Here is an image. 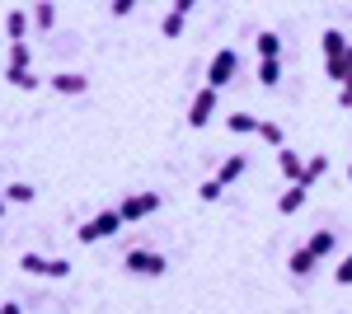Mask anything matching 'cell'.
Wrapping results in <instances>:
<instances>
[{
	"label": "cell",
	"instance_id": "obj_1",
	"mask_svg": "<svg viewBox=\"0 0 352 314\" xmlns=\"http://www.w3.org/2000/svg\"><path fill=\"white\" fill-rule=\"evenodd\" d=\"M118 230H122V216H118V207H113V211H99L94 221H85V225H80V244L109 239V235H118Z\"/></svg>",
	"mask_w": 352,
	"mask_h": 314
},
{
	"label": "cell",
	"instance_id": "obj_2",
	"mask_svg": "<svg viewBox=\"0 0 352 314\" xmlns=\"http://www.w3.org/2000/svg\"><path fill=\"white\" fill-rule=\"evenodd\" d=\"M122 267L136 272V277H164V267H169V262H164L160 254H151V249H132V254L122 258Z\"/></svg>",
	"mask_w": 352,
	"mask_h": 314
},
{
	"label": "cell",
	"instance_id": "obj_3",
	"mask_svg": "<svg viewBox=\"0 0 352 314\" xmlns=\"http://www.w3.org/2000/svg\"><path fill=\"white\" fill-rule=\"evenodd\" d=\"M151 211H160V192H132V197L118 207V216H122V225H132V221L151 216Z\"/></svg>",
	"mask_w": 352,
	"mask_h": 314
},
{
	"label": "cell",
	"instance_id": "obj_4",
	"mask_svg": "<svg viewBox=\"0 0 352 314\" xmlns=\"http://www.w3.org/2000/svg\"><path fill=\"white\" fill-rule=\"evenodd\" d=\"M235 66H240V56H235V47H221V52L212 56V66H207V85H212V89H221L226 80L235 76Z\"/></svg>",
	"mask_w": 352,
	"mask_h": 314
},
{
	"label": "cell",
	"instance_id": "obj_5",
	"mask_svg": "<svg viewBox=\"0 0 352 314\" xmlns=\"http://www.w3.org/2000/svg\"><path fill=\"white\" fill-rule=\"evenodd\" d=\"M19 267H24V272H33V277H66V272H71V262L43 258V254H24V258H19Z\"/></svg>",
	"mask_w": 352,
	"mask_h": 314
},
{
	"label": "cell",
	"instance_id": "obj_6",
	"mask_svg": "<svg viewBox=\"0 0 352 314\" xmlns=\"http://www.w3.org/2000/svg\"><path fill=\"white\" fill-rule=\"evenodd\" d=\"M212 113H217V89H212V85H202V89L192 94V113H188V122H192V127H202V122H207Z\"/></svg>",
	"mask_w": 352,
	"mask_h": 314
},
{
	"label": "cell",
	"instance_id": "obj_7",
	"mask_svg": "<svg viewBox=\"0 0 352 314\" xmlns=\"http://www.w3.org/2000/svg\"><path fill=\"white\" fill-rule=\"evenodd\" d=\"M188 14H192V0H174V10L164 14L160 33H164V38H179V33H184V19H188Z\"/></svg>",
	"mask_w": 352,
	"mask_h": 314
},
{
	"label": "cell",
	"instance_id": "obj_8",
	"mask_svg": "<svg viewBox=\"0 0 352 314\" xmlns=\"http://www.w3.org/2000/svg\"><path fill=\"white\" fill-rule=\"evenodd\" d=\"M348 47L352 43L338 33V28H324V66H338V61L348 56Z\"/></svg>",
	"mask_w": 352,
	"mask_h": 314
},
{
	"label": "cell",
	"instance_id": "obj_9",
	"mask_svg": "<svg viewBox=\"0 0 352 314\" xmlns=\"http://www.w3.org/2000/svg\"><path fill=\"white\" fill-rule=\"evenodd\" d=\"M277 164H282V174H287L292 183H300V174H305V164H300V155H296V150H287V146H282V150H277Z\"/></svg>",
	"mask_w": 352,
	"mask_h": 314
},
{
	"label": "cell",
	"instance_id": "obj_10",
	"mask_svg": "<svg viewBox=\"0 0 352 314\" xmlns=\"http://www.w3.org/2000/svg\"><path fill=\"white\" fill-rule=\"evenodd\" d=\"M254 47H258V61H277L282 38H277V33H258V38H254Z\"/></svg>",
	"mask_w": 352,
	"mask_h": 314
},
{
	"label": "cell",
	"instance_id": "obj_11",
	"mask_svg": "<svg viewBox=\"0 0 352 314\" xmlns=\"http://www.w3.org/2000/svg\"><path fill=\"white\" fill-rule=\"evenodd\" d=\"M329 169V155H310V164H305V174H300V188L310 192V188L320 183V174Z\"/></svg>",
	"mask_w": 352,
	"mask_h": 314
},
{
	"label": "cell",
	"instance_id": "obj_12",
	"mask_svg": "<svg viewBox=\"0 0 352 314\" xmlns=\"http://www.w3.org/2000/svg\"><path fill=\"white\" fill-rule=\"evenodd\" d=\"M305 249H310L315 258H329V254H333V230H315V235L305 239Z\"/></svg>",
	"mask_w": 352,
	"mask_h": 314
},
{
	"label": "cell",
	"instance_id": "obj_13",
	"mask_svg": "<svg viewBox=\"0 0 352 314\" xmlns=\"http://www.w3.org/2000/svg\"><path fill=\"white\" fill-rule=\"evenodd\" d=\"M300 207H305V188H300V183H292L287 192H282L277 211H282V216H292V211H300Z\"/></svg>",
	"mask_w": 352,
	"mask_h": 314
},
{
	"label": "cell",
	"instance_id": "obj_14",
	"mask_svg": "<svg viewBox=\"0 0 352 314\" xmlns=\"http://www.w3.org/2000/svg\"><path fill=\"white\" fill-rule=\"evenodd\" d=\"M52 89H61V94H85V89H89V80L66 71V76H52Z\"/></svg>",
	"mask_w": 352,
	"mask_h": 314
},
{
	"label": "cell",
	"instance_id": "obj_15",
	"mask_svg": "<svg viewBox=\"0 0 352 314\" xmlns=\"http://www.w3.org/2000/svg\"><path fill=\"white\" fill-rule=\"evenodd\" d=\"M28 19H33L38 28H52L56 24V5H52V0H38V5L28 10Z\"/></svg>",
	"mask_w": 352,
	"mask_h": 314
},
{
	"label": "cell",
	"instance_id": "obj_16",
	"mask_svg": "<svg viewBox=\"0 0 352 314\" xmlns=\"http://www.w3.org/2000/svg\"><path fill=\"white\" fill-rule=\"evenodd\" d=\"M24 28H28L24 10H10V14H5V33H10V43H24Z\"/></svg>",
	"mask_w": 352,
	"mask_h": 314
},
{
	"label": "cell",
	"instance_id": "obj_17",
	"mask_svg": "<svg viewBox=\"0 0 352 314\" xmlns=\"http://www.w3.org/2000/svg\"><path fill=\"white\" fill-rule=\"evenodd\" d=\"M315 254H310V249H296V254H292V262H287V267H292V272H296V277H310V272H315Z\"/></svg>",
	"mask_w": 352,
	"mask_h": 314
},
{
	"label": "cell",
	"instance_id": "obj_18",
	"mask_svg": "<svg viewBox=\"0 0 352 314\" xmlns=\"http://www.w3.org/2000/svg\"><path fill=\"white\" fill-rule=\"evenodd\" d=\"M240 174H244V155H230V159H226V164L217 169V179H221V183H235Z\"/></svg>",
	"mask_w": 352,
	"mask_h": 314
},
{
	"label": "cell",
	"instance_id": "obj_19",
	"mask_svg": "<svg viewBox=\"0 0 352 314\" xmlns=\"http://www.w3.org/2000/svg\"><path fill=\"white\" fill-rule=\"evenodd\" d=\"M10 71H28V43H10Z\"/></svg>",
	"mask_w": 352,
	"mask_h": 314
},
{
	"label": "cell",
	"instance_id": "obj_20",
	"mask_svg": "<svg viewBox=\"0 0 352 314\" xmlns=\"http://www.w3.org/2000/svg\"><path fill=\"white\" fill-rule=\"evenodd\" d=\"M263 117H254V113H230V131H258Z\"/></svg>",
	"mask_w": 352,
	"mask_h": 314
},
{
	"label": "cell",
	"instance_id": "obj_21",
	"mask_svg": "<svg viewBox=\"0 0 352 314\" xmlns=\"http://www.w3.org/2000/svg\"><path fill=\"white\" fill-rule=\"evenodd\" d=\"M258 136H263L268 146H277V150H282V127H277V122H268V117H263V122H258Z\"/></svg>",
	"mask_w": 352,
	"mask_h": 314
},
{
	"label": "cell",
	"instance_id": "obj_22",
	"mask_svg": "<svg viewBox=\"0 0 352 314\" xmlns=\"http://www.w3.org/2000/svg\"><path fill=\"white\" fill-rule=\"evenodd\" d=\"M5 80L19 85V89H38V76H33V71H5Z\"/></svg>",
	"mask_w": 352,
	"mask_h": 314
},
{
	"label": "cell",
	"instance_id": "obj_23",
	"mask_svg": "<svg viewBox=\"0 0 352 314\" xmlns=\"http://www.w3.org/2000/svg\"><path fill=\"white\" fill-rule=\"evenodd\" d=\"M221 192H226V183H221V179H207V183L197 188V197H202V202H217Z\"/></svg>",
	"mask_w": 352,
	"mask_h": 314
},
{
	"label": "cell",
	"instance_id": "obj_24",
	"mask_svg": "<svg viewBox=\"0 0 352 314\" xmlns=\"http://www.w3.org/2000/svg\"><path fill=\"white\" fill-rule=\"evenodd\" d=\"M258 80H263V85H277V80H282V66H277V61H258Z\"/></svg>",
	"mask_w": 352,
	"mask_h": 314
},
{
	"label": "cell",
	"instance_id": "obj_25",
	"mask_svg": "<svg viewBox=\"0 0 352 314\" xmlns=\"http://www.w3.org/2000/svg\"><path fill=\"white\" fill-rule=\"evenodd\" d=\"M5 197H10V202H33V188H28V183H10V188H5Z\"/></svg>",
	"mask_w": 352,
	"mask_h": 314
},
{
	"label": "cell",
	"instance_id": "obj_26",
	"mask_svg": "<svg viewBox=\"0 0 352 314\" xmlns=\"http://www.w3.org/2000/svg\"><path fill=\"white\" fill-rule=\"evenodd\" d=\"M348 282H352V254L338 262V287H348Z\"/></svg>",
	"mask_w": 352,
	"mask_h": 314
},
{
	"label": "cell",
	"instance_id": "obj_27",
	"mask_svg": "<svg viewBox=\"0 0 352 314\" xmlns=\"http://www.w3.org/2000/svg\"><path fill=\"white\" fill-rule=\"evenodd\" d=\"M338 104H343V108H352V85H343V89H338Z\"/></svg>",
	"mask_w": 352,
	"mask_h": 314
},
{
	"label": "cell",
	"instance_id": "obj_28",
	"mask_svg": "<svg viewBox=\"0 0 352 314\" xmlns=\"http://www.w3.org/2000/svg\"><path fill=\"white\" fill-rule=\"evenodd\" d=\"M0 314H19V300H5V305H0Z\"/></svg>",
	"mask_w": 352,
	"mask_h": 314
},
{
	"label": "cell",
	"instance_id": "obj_29",
	"mask_svg": "<svg viewBox=\"0 0 352 314\" xmlns=\"http://www.w3.org/2000/svg\"><path fill=\"white\" fill-rule=\"evenodd\" d=\"M343 71H348V85H352V47H348V56H343Z\"/></svg>",
	"mask_w": 352,
	"mask_h": 314
},
{
	"label": "cell",
	"instance_id": "obj_30",
	"mask_svg": "<svg viewBox=\"0 0 352 314\" xmlns=\"http://www.w3.org/2000/svg\"><path fill=\"white\" fill-rule=\"evenodd\" d=\"M0 216H5V202H0Z\"/></svg>",
	"mask_w": 352,
	"mask_h": 314
},
{
	"label": "cell",
	"instance_id": "obj_31",
	"mask_svg": "<svg viewBox=\"0 0 352 314\" xmlns=\"http://www.w3.org/2000/svg\"><path fill=\"white\" fill-rule=\"evenodd\" d=\"M348 179H352V164H348Z\"/></svg>",
	"mask_w": 352,
	"mask_h": 314
}]
</instances>
